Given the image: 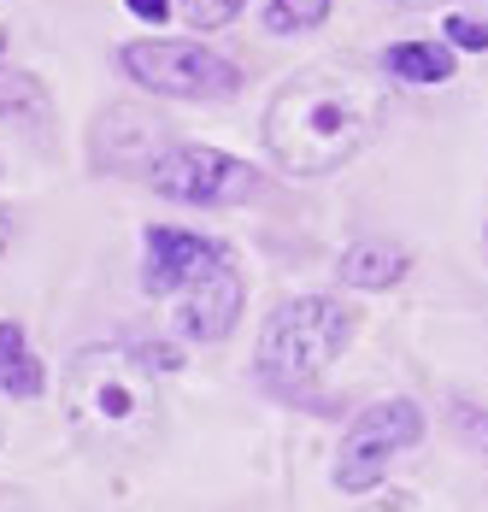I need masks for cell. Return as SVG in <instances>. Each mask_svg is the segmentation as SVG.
<instances>
[{
  "mask_svg": "<svg viewBox=\"0 0 488 512\" xmlns=\"http://www.w3.org/2000/svg\"><path fill=\"white\" fill-rule=\"evenodd\" d=\"M453 424H459V430H465V436H471V442H477V448L488 454V412H477V407H459V412H453Z\"/></svg>",
  "mask_w": 488,
  "mask_h": 512,
  "instance_id": "obj_15",
  "label": "cell"
},
{
  "mask_svg": "<svg viewBox=\"0 0 488 512\" xmlns=\"http://www.w3.org/2000/svg\"><path fill=\"white\" fill-rule=\"evenodd\" d=\"M383 65L400 83H447L453 77V53L441 48V42H400V48H389Z\"/></svg>",
  "mask_w": 488,
  "mask_h": 512,
  "instance_id": "obj_11",
  "label": "cell"
},
{
  "mask_svg": "<svg viewBox=\"0 0 488 512\" xmlns=\"http://www.w3.org/2000/svg\"><path fill=\"white\" fill-rule=\"evenodd\" d=\"M336 277H342L347 289H389L406 277V254L394 248V242H377V236H365V242H353L336 265Z\"/></svg>",
  "mask_w": 488,
  "mask_h": 512,
  "instance_id": "obj_10",
  "label": "cell"
},
{
  "mask_svg": "<svg viewBox=\"0 0 488 512\" xmlns=\"http://www.w3.org/2000/svg\"><path fill=\"white\" fill-rule=\"evenodd\" d=\"M418 436H424V412H418V401H377V407H365L353 424H347V436H342V454H336V489H342V495H365V489H377V483L389 477L394 454L418 448Z\"/></svg>",
  "mask_w": 488,
  "mask_h": 512,
  "instance_id": "obj_5",
  "label": "cell"
},
{
  "mask_svg": "<svg viewBox=\"0 0 488 512\" xmlns=\"http://www.w3.org/2000/svg\"><path fill=\"white\" fill-rule=\"evenodd\" d=\"M142 177H147V189H159L165 201H183V206H230L259 189V177L236 154L195 148V142H165Z\"/></svg>",
  "mask_w": 488,
  "mask_h": 512,
  "instance_id": "obj_6",
  "label": "cell"
},
{
  "mask_svg": "<svg viewBox=\"0 0 488 512\" xmlns=\"http://www.w3.org/2000/svg\"><path fill=\"white\" fill-rule=\"evenodd\" d=\"M6 242H12V218H6V206H0V254H6Z\"/></svg>",
  "mask_w": 488,
  "mask_h": 512,
  "instance_id": "obj_17",
  "label": "cell"
},
{
  "mask_svg": "<svg viewBox=\"0 0 488 512\" xmlns=\"http://www.w3.org/2000/svg\"><path fill=\"white\" fill-rule=\"evenodd\" d=\"M447 42H459V48H488V24H477V18H447Z\"/></svg>",
  "mask_w": 488,
  "mask_h": 512,
  "instance_id": "obj_14",
  "label": "cell"
},
{
  "mask_svg": "<svg viewBox=\"0 0 488 512\" xmlns=\"http://www.w3.org/2000/svg\"><path fill=\"white\" fill-rule=\"evenodd\" d=\"M383 83L359 65L324 59L294 71L265 106V148L294 177H330L383 124Z\"/></svg>",
  "mask_w": 488,
  "mask_h": 512,
  "instance_id": "obj_1",
  "label": "cell"
},
{
  "mask_svg": "<svg viewBox=\"0 0 488 512\" xmlns=\"http://www.w3.org/2000/svg\"><path fill=\"white\" fill-rule=\"evenodd\" d=\"M183 6H189V24H200V30H224L247 0H183Z\"/></svg>",
  "mask_w": 488,
  "mask_h": 512,
  "instance_id": "obj_13",
  "label": "cell"
},
{
  "mask_svg": "<svg viewBox=\"0 0 488 512\" xmlns=\"http://www.w3.org/2000/svg\"><path fill=\"white\" fill-rule=\"evenodd\" d=\"M483 242H488V224H483Z\"/></svg>",
  "mask_w": 488,
  "mask_h": 512,
  "instance_id": "obj_18",
  "label": "cell"
},
{
  "mask_svg": "<svg viewBox=\"0 0 488 512\" xmlns=\"http://www.w3.org/2000/svg\"><path fill=\"white\" fill-rule=\"evenodd\" d=\"M65 418L89 448H147L159 436V383L130 348L95 342L65 365Z\"/></svg>",
  "mask_w": 488,
  "mask_h": 512,
  "instance_id": "obj_2",
  "label": "cell"
},
{
  "mask_svg": "<svg viewBox=\"0 0 488 512\" xmlns=\"http://www.w3.org/2000/svg\"><path fill=\"white\" fill-rule=\"evenodd\" d=\"M124 6H130L142 24H165V18H171V0H124Z\"/></svg>",
  "mask_w": 488,
  "mask_h": 512,
  "instance_id": "obj_16",
  "label": "cell"
},
{
  "mask_svg": "<svg viewBox=\"0 0 488 512\" xmlns=\"http://www.w3.org/2000/svg\"><path fill=\"white\" fill-rule=\"evenodd\" d=\"M177 324L195 336V342H224L230 330H236V318H242V271L230 265V259H218V265H206L200 277H189L177 295Z\"/></svg>",
  "mask_w": 488,
  "mask_h": 512,
  "instance_id": "obj_7",
  "label": "cell"
},
{
  "mask_svg": "<svg viewBox=\"0 0 488 512\" xmlns=\"http://www.w3.org/2000/svg\"><path fill=\"white\" fill-rule=\"evenodd\" d=\"M42 359L30 348V336H24V324H12V318H0V395H12V401H36L42 395Z\"/></svg>",
  "mask_w": 488,
  "mask_h": 512,
  "instance_id": "obj_9",
  "label": "cell"
},
{
  "mask_svg": "<svg viewBox=\"0 0 488 512\" xmlns=\"http://www.w3.org/2000/svg\"><path fill=\"white\" fill-rule=\"evenodd\" d=\"M347 336H353V307L330 301V295L283 301L259 330V377L277 395H306L318 383V371L342 354Z\"/></svg>",
  "mask_w": 488,
  "mask_h": 512,
  "instance_id": "obj_3",
  "label": "cell"
},
{
  "mask_svg": "<svg viewBox=\"0 0 488 512\" xmlns=\"http://www.w3.org/2000/svg\"><path fill=\"white\" fill-rule=\"evenodd\" d=\"M330 18V0H265V30L271 36H300Z\"/></svg>",
  "mask_w": 488,
  "mask_h": 512,
  "instance_id": "obj_12",
  "label": "cell"
},
{
  "mask_svg": "<svg viewBox=\"0 0 488 512\" xmlns=\"http://www.w3.org/2000/svg\"><path fill=\"white\" fill-rule=\"evenodd\" d=\"M118 71L165 101H230L242 89L236 59L212 53L206 42H177V36H147L118 48Z\"/></svg>",
  "mask_w": 488,
  "mask_h": 512,
  "instance_id": "obj_4",
  "label": "cell"
},
{
  "mask_svg": "<svg viewBox=\"0 0 488 512\" xmlns=\"http://www.w3.org/2000/svg\"><path fill=\"white\" fill-rule=\"evenodd\" d=\"M142 242H147V265H142L147 295H177V289H183L189 277H200L206 265L230 259L218 242H206L195 230H177V224H153Z\"/></svg>",
  "mask_w": 488,
  "mask_h": 512,
  "instance_id": "obj_8",
  "label": "cell"
}]
</instances>
